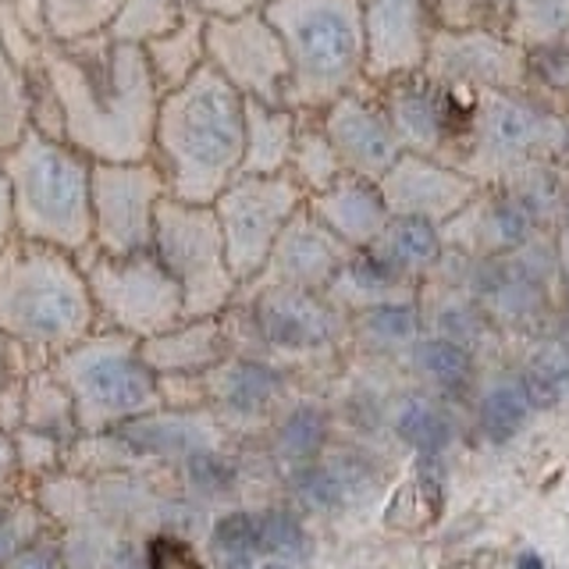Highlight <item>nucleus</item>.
Here are the masks:
<instances>
[{
    "label": "nucleus",
    "mask_w": 569,
    "mask_h": 569,
    "mask_svg": "<svg viewBox=\"0 0 569 569\" xmlns=\"http://www.w3.org/2000/svg\"><path fill=\"white\" fill-rule=\"evenodd\" d=\"M40 76L58 107L61 136L89 160H147L160 89L139 43L111 32L82 40H50Z\"/></svg>",
    "instance_id": "f257e3e1"
},
{
    "label": "nucleus",
    "mask_w": 569,
    "mask_h": 569,
    "mask_svg": "<svg viewBox=\"0 0 569 569\" xmlns=\"http://www.w3.org/2000/svg\"><path fill=\"white\" fill-rule=\"evenodd\" d=\"M246 100L213 68L160 93L150 160L168 196L182 203H213L242 174Z\"/></svg>",
    "instance_id": "f03ea898"
},
{
    "label": "nucleus",
    "mask_w": 569,
    "mask_h": 569,
    "mask_svg": "<svg viewBox=\"0 0 569 569\" xmlns=\"http://www.w3.org/2000/svg\"><path fill=\"white\" fill-rule=\"evenodd\" d=\"M97 331V310L76 253L11 236L0 246V335L50 363Z\"/></svg>",
    "instance_id": "7ed1b4c3"
},
{
    "label": "nucleus",
    "mask_w": 569,
    "mask_h": 569,
    "mask_svg": "<svg viewBox=\"0 0 569 569\" xmlns=\"http://www.w3.org/2000/svg\"><path fill=\"white\" fill-rule=\"evenodd\" d=\"M4 174L18 239L58 246L76 257L93 246V160L82 150L29 129L4 153Z\"/></svg>",
    "instance_id": "20e7f679"
},
{
    "label": "nucleus",
    "mask_w": 569,
    "mask_h": 569,
    "mask_svg": "<svg viewBox=\"0 0 569 569\" xmlns=\"http://www.w3.org/2000/svg\"><path fill=\"white\" fill-rule=\"evenodd\" d=\"M263 14L289 53L296 111L320 114L367 86L363 0H271Z\"/></svg>",
    "instance_id": "39448f33"
},
{
    "label": "nucleus",
    "mask_w": 569,
    "mask_h": 569,
    "mask_svg": "<svg viewBox=\"0 0 569 569\" xmlns=\"http://www.w3.org/2000/svg\"><path fill=\"white\" fill-rule=\"evenodd\" d=\"M71 399L76 427L89 435L114 431L160 406V378L139 349V338L97 328L50 360Z\"/></svg>",
    "instance_id": "423d86ee"
},
{
    "label": "nucleus",
    "mask_w": 569,
    "mask_h": 569,
    "mask_svg": "<svg viewBox=\"0 0 569 569\" xmlns=\"http://www.w3.org/2000/svg\"><path fill=\"white\" fill-rule=\"evenodd\" d=\"M569 121L523 93H473L456 164L480 186H502L516 171L559 157Z\"/></svg>",
    "instance_id": "0eeeda50"
},
{
    "label": "nucleus",
    "mask_w": 569,
    "mask_h": 569,
    "mask_svg": "<svg viewBox=\"0 0 569 569\" xmlns=\"http://www.w3.org/2000/svg\"><path fill=\"white\" fill-rule=\"evenodd\" d=\"M150 249L182 289L186 317H221L242 296L210 203H182L164 196L157 207Z\"/></svg>",
    "instance_id": "6e6552de"
},
{
    "label": "nucleus",
    "mask_w": 569,
    "mask_h": 569,
    "mask_svg": "<svg viewBox=\"0 0 569 569\" xmlns=\"http://www.w3.org/2000/svg\"><path fill=\"white\" fill-rule=\"evenodd\" d=\"M89 296H93L97 328L121 331L129 338H150L186 317L178 281L153 257V249L129 257H111L89 246L79 253Z\"/></svg>",
    "instance_id": "1a4fd4ad"
},
{
    "label": "nucleus",
    "mask_w": 569,
    "mask_h": 569,
    "mask_svg": "<svg viewBox=\"0 0 569 569\" xmlns=\"http://www.w3.org/2000/svg\"><path fill=\"white\" fill-rule=\"evenodd\" d=\"M302 203H307V196L299 192L289 174H239L210 203L231 274L239 278L242 292L260 281L281 231L289 228Z\"/></svg>",
    "instance_id": "9d476101"
},
{
    "label": "nucleus",
    "mask_w": 569,
    "mask_h": 569,
    "mask_svg": "<svg viewBox=\"0 0 569 569\" xmlns=\"http://www.w3.org/2000/svg\"><path fill=\"white\" fill-rule=\"evenodd\" d=\"M207 68L218 71L242 100L292 107L289 53L263 11L207 14Z\"/></svg>",
    "instance_id": "9b49d317"
},
{
    "label": "nucleus",
    "mask_w": 569,
    "mask_h": 569,
    "mask_svg": "<svg viewBox=\"0 0 569 569\" xmlns=\"http://www.w3.org/2000/svg\"><path fill=\"white\" fill-rule=\"evenodd\" d=\"M168 196L153 160H93V249L111 257L142 253L153 246L157 207Z\"/></svg>",
    "instance_id": "f8f14e48"
},
{
    "label": "nucleus",
    "mask_w": 569,
    "mask_h": 569,
    "mask_svg": "<svg viewBox=\"0 0 569 569\" xmlns=\"http://www.w3.org/2000/svg\"><path fill=\"white\" fill-rule=\"evenodd\" d=\"M420 71L456 93H523L533 79L530 50L480 22L438 29Z\"/></svg>",
    "instance_id": "ddd939ff"
},
{
    "label": "nucleus",
    "mask_w": 569,
    "mask_h": 569,
    "mask_svg": "<svg viewBox=\"0 0 569 569\" xmlns=\"http://www.w3.org/2000/svg\"><path fill=\"white\" fill-rule=\"evenodd\" d=\"M378 93L391 129L402 142V153H423L456 164L473 93H456V89L427 79L423 71L388 82Z\"/></svg>",
    "instance_id": "4468645a"
},
{
    "label": "nucleus",
    "mask_w": 569,
    "mask_h": 569,
    "mask_svg": "<svg viewBox=\"0 0 569 569\" xmlns=\"http://www.w3.org/2000/svg\"><path fill=\"white\" fill-rule=\"evenodd\" d=\"M438 32L431 0H363L367 86L417 76Z\"/></svg>",
    "instance_id": "2eb2a0df"
},
{
    "label": "nucleus",
    "mask_w": 569,
    "mask_h": 569,
    "mask_svg": "<svg viewBox=\"0 0 569 569\" xmlns=\"http://www.w3.org/2000/svg\"><path fill=\"white\" fill-rule=\"evenodd\" d=\"M317 121L349 174L381 182V174L402 157V142L391 129L381 93L373 86H360L331 100L317 114Z\"/></svg>",
    "instance_id": "dca6fc26"
},
{
    "label": "nucleus",
    "mask_w": 569,
    "mask_h": 569,
    "mask_svg": "<svg viewBox=\"0 0 569 569\" xmlns=\"http://www.w3.org/2000/svg\"><path fill=\"white\" fill-rule=\"evenodd\" d=\"M381 196L391 218H420L431 224L452 221L473 196L485 189L459 164L423 153H402L396 164L381 174Z\"/></svg>",
    "instance_id": "f3484780"
},
{
    "label": "nucleus",
    "mask_w": 569,
    "mask_h": 569,
    "mask_svg": "<svg viewBox=\"0 0 569 569\" xmlns=\"http://www.w3.org/2000/svg\"><path fill=\"white\" fill-rule=\"evenodd\" d=\"M352 257V249L338 242L331 231L310 218L307 203L281 231L271 260H267L263 274L257 284H289V289H307L317 292L335 281L342 271V263ZM253 289V284H249Z\"/></svg>",
    "instance_id": "a211bd4d"
},
{
    "label": "nucleus",
    "mask_w": 569,
    "mask_h": 569,
    "mask_svg": "<svg viewBox=\"0 0 569 569\" xmlns=\"http://www.w3.org/2000/svg\"><path fill=\"white\" fill-rule=\"evenodd\" d=\"M533 213L512 189L488 192L480 189L473 200L462 207L452 221L441 224V239H452L456 246L470 249L480 257H506L527 246L533 231Z\"/></svg>",
    "instance_id": "6ab92c4d"
},
{
    "label": "nucleus",
    "mask_w": 569,
    "mask_h": 569,
    "mask_svg": "<svg viewBox=\"0 0 569 569\" xmlns=\"http://www.w3.org/2000/svg\"><path fill=\"white\" fill-rule=\"evenodd\" d=\"M157 378H203L228 363L231 331L221 317H182L178 325L139 342Z\"/></svg>",
    "instance_id": "aec40b11"
},
{
    "label": "nucleus",
    "mask_w": 569,
    "mask_h": 569,
    "mask_svg": "<svg viewBox=\"0 0 569 569\" xmlns=\"http://www.w3.org/2000/svg\"><path fill=\"white\" fill-rule=\"evenodd\" d=\"M307 210L313 221L325 224L338 242L352 249V253L370 249L391 221L381 186L349 171L328 189L307 196Z\"/></svg>",
    "instance_id": "412c9836"
},
{
    "label": "nucleus",
    "mask_w": 569,
    "mask_h": 569,
    "mask_svg": "<svg viewBox=\"0 0 569 569\" xmlns=\"http://www.w3.org/2000/svg\"><path fill=\"white\" fill-rule=\"evenodd\" d=\"M253 289H263L257 317H260V331L267 335L271 346L310 349V346L328 342L331 313L313 292L289 289V284H253Z\"/></svg>",
    "instance_id": "4be33fe9"
},
{
    "label": "nucleus",
    "mask_w": 569,
    "mask_h": 569,
    "mask_svg": "<svg viewBox=\"0 0 569 569\" xmlns=\"http://www.w3.org/2000/svg\"><path fill=\"white\" fill-rule=\"evenodd\" d=\"M480 26L523 50L556 47L569 36V0H477Z\"/></svg>",
    "instance_id": "5701e85b"
},
{
    "label": "nucleus",
    "mask_w": 569,
    "mask_h": 569,
    "mask_svg": "<svg viewBox=\"0 0 569 569\" xmlns=\"http://www.w3.org/2000/svg\"><path fill=\"white\" fill-rule=\"evenodd\" d=\"M299 121H302V111H296L289 103L246 100L242 174H284Z\"/></svg>",
    "instance_id": "b1692460"
},
{
    "label": "nucleus",
    "mask_w": 569,
    "mask_h": 569,
    "mask_svg": "<svg viewBox=\"0 0 569 569\" xmlns=\"http://www.w3.org/2000/svg\"><path fill=\"white\" fill-rule=\"evenodd\" d=\"M147 53L150 76L157 82L160 93L189 82L196 71L207 68V14L186 8V14L178 18L171 29H164L153 40L139 43Z\"/></svg>",
    "instance_id": "393cba45"
},
{
    "label": "nucleus",
    "mask_w": 569,
    "mask_h": 569,
    "mask_svg": "<svg viewBox=\"0 0 569 569\" xmlns=\"http://www.w3.org/2000/svg\"><path fill=\"white\" fill-rule=\"evenodd\" d=\"M370 253L381 263H388L391 271L409 278L420 274L427 267H435L445 253L441 228L420 218H391L388 228L381 231V239L370 246Z\"/></svg>",
    "instance_id": "a878e982"
},
{
    "label": "nucleus",
    "mask_w": 569,
    "mask_h": 569,
    "mask_svg": "<svg viewBox=\"0 0 569 569\" xmlns=\"http://www.w3.org/2000/svg\"><path fill=\"white\" fill-rule=\"evenodd\" d=\"M284 174L292 178L299 186L302 196H313L320 189H328L331 182L346 174L342 160H338L331 139L320 129L317 114H307L302 111V121H299V132H296V142H292V157H289V168Z\"/></svg>",
    "instance_id": "bb28decb"
},
{
    "label": "nucleus",
    "mask_w": 569,
    "mask_h": 569,
    "mask_svg": "<svg viewBox=\"0 0 569 569\" xmlns=\"http://www.w3.org/2000/svg\"><path fill=\"white\" fill-rule=\"evenodd\" d=\"M186 0H118V11L111 18L107 32L114 40L147 43L164 29H171L178 18L186 14Z\"/></svg>",
    "instance_id": "cd10ccee"
},
{
    "label": "nucleus",
    "mask_w": 569,
    "mask_h": 569,
    "mask_svg": "<svg viewBox=\"0 0 569 569\" xmlns=\"http://www.w3.org/2000/svg\"><path fill=\"white\" fill-rule=\"evenodd\" d=\"M32 129L29 76L0 47V153H8Z\"/></svg>",
    "instance_id": "c85d7f7f"
},
{
    "label": "nucleus",
    "mask_w": 569,
    "mask_h": 569,
    "mask_svg": "<svg viewBox=\"0 0 569 569\" xmlns=\"http://www.w3.org/2000/svg\"><path fill=\"white\" fill-rule=\"evenodd\" d=\"M53 40H82L107 32L118 11V0H43Z\"/></svg>",
    "instance_id": "c756f323"
},
{
    "label": "nucleus",
    "mask_w": 569,
    "mask_h": 569,
    "mask_svg": "<svg viewBox=\"0 0 569 569\" xmlns=\"http://www.w3.org/2000/svg\"><path fill=\"white\" fill-rule=\"evenodd\" d=\"M530 409L533 406H530V396H527L523 381L520 385H512V381L495 385L485 396V402H480V427H485V435L491 441L502 445L512 435H520V427L527 423Z\"/></svg>",
    "instance_id": "7c9ffc66"
},
{
    "label": "nucleus",
    "mask_w": 569,
    "mask_h": 569,
    "mask_svg": "<svg viewBox=\"0 0 569 569\" xmlns=\"http://www.w3.org/2000/svg\"><path fill=\"white\" fill-rule=\"evenodd\" d=\"M221 391L231 409H239V413H257V409H263L274 399L278 378H274V370L263 363H236L224 370Z\"/></svg>",
    "instance_id": "2f4dec72"
},
{
    "label": "nucleus",
    "mask_w": 569,
    "mask_h": 569,
    "mask_svg": "<svg viewBox=\"0 0 569 569\" xmlns=\"http://www.w3.org/2000/svg\"><path fill=\"white\" fill-rule=\"evenodd\" d=\"M417 367L445 391H459L470 385V352L456 346L452 338H427V342H420Z\"/></svg>",
    "instance_id": "473e14b6"
},
{
    "label": "nucleus",
    "mask_w": 569,
    "mask_h": 569,
    "mask_svg": "<svg viewBox=\"0 0 569 569\" xmlns=\"http://www.w3.org/2000/svg\"><path fill=\"white\" fill-rule=\"evenodd\" d=\"M530 406H556L569 396V346H548L533 356L523 378Z\"/></svg>",
    "instance_id": "72a5a7b5"
},
{
    "label": "nucleus",
    "mask_w": 569,
    "mask_h": 569,
    "mask_svg": "<svg viewBox=\"0 0 569 569\" xmlns=\"http://www.w3.org/2000/svg\"><path fill=\"white\" fill-rule=\"evenodd\" d=\"M399 435L413 445L420 456H438L449 445V423L441 420L438 409L427 402H406L399 413Z\"/></svg>",
    "instance_id": "f704fd0d"
},
{
    "label": "nucleus",
    "mask_w": 569,
    "mask_h": 569,
    "mask_svg": "<svg viewBox=\"0 0 569 569\" xmlns=\"http://www.w3.org/2000/svg\"><path fill=\"white\" fill-rule=\"evenodd\" d=\"M213 551L239 562L260 551V520L249 512H228L213 523Z\"/></svg>",
    "instance_id": "c9c22d12"
},
{
    "label": "nucleus",
    "mask_w": 569,
    "mask_h": 569,
    "mask_svg": "<svg viewBox=\"0 0 569 569\" xmlns=\"http://www.w3.org/2000/svg\"><path fill=\"white\" fill-rule=\"evenodd\" d=\"M349 491V477L328 470V467H307L296 473V495L302 498V506H310L317 512H328L335 506L346 502Z\"/></svg>",
    "instance_id": "e433bc0d"
},
{
    "label": "nucleus",
    "mask_w": 569,
    "mask_h": 569,
    "mask_svg": "<svg viewBox=\"0 0 569 569\" xmlns=\"http://www.w3.org/2000/svg\"><path fill=\"white\" fill-rule=\"evenodd\" d=\"M307 530L292 512H267L260 520V551L274 556H302L307 551Z\"/></svg>",
    "instance_id": "4c0bfd02"
},
{
    "label": "nucleus",
    "mask_w": 569,
    "mask_h": 569,
    "mask_svg": "<svg viewBox=\"0 0 569 569\" xmlns=\"http://www.w3.org/2000/svg\"><path fill=\"white\" fill-rule=\"evenodd\" d=\"M367 331L381 342H413L417 338V310L406 302H378L367 313Z\"/></svg>",
    "instance_id": "58836bf2"
},
{
    "label": "nucleus",
    "mask_w": 569,
    "mask_h": 569,
    "mask_svg": "<svg viewBox=\"0 0 569 569\" xmlns=\"http://www.w3.org/2000/svg\"><path fill=\"white\" fill-rule=\"evenodd\" d=\"M320 441H325V417L310 406L296 409V413L281 427V449L296 459L313 456L320 449Z\"/></svg>",
    "instance_id": "ea45409f"
},
{
    "label": "nucleus",
    "mask_w": 569,
    "mask_h": 569,
    "mask_svg": "<svg viewBox=\"0 0 569 569\" xmlns=\"http://www.w3.org/2000/svg\"><path fill=\"white\" fill-rule=\"evenodd\" d=\"M186 470L192 477V485L200 491H210V495L228 491L231 485H236V470H231V462L218 452H210V449H192L186 459Z\"/></svg>",
    "instance_id": "a19ab883"
},
{
    "label": "nucleus",
    "mask_w": 569,
    "mask_h": 569,
    "mask_svg": "<svg viewBox=\"0 0 569 569\" xmlns=\"http://www.w3.org/2000/svg\"><path fill=\"white\" fill-rule=\"evenodd\" d=\"M150 569H200L192 551L174 538H157L150 545Z\"/></svg>",
    "instance_id": "79ce46f5"
},
{
    "label": "nucleus",
    "mask_w": 569,
    "mask_h": 569,
    "mask_svg": "<svg viewBox=\"0 0 569 569\" xmlns=\"http://www.w3.org/2000/svg\"><path fill=\"white\" fill-rule=\"evenodd\" d=\"M438 29H462V26H477L480 11L477 0H431Z\"/></svg>",
    "instance_id": "37998d69"
},
{
    "label": "nucleus",
    "mask_w": 569,
    "mask_h": 569,
    "mask_svg": "<svg viewBox=\"0 0 569 569\" xmlns=\"http://www.w3.org/2000/svg\"><path fill=\"white\" fill-rule=\"evenodd\" d=\"M186 4L203 14H239V11H263L271 0H186Z\"/></svg>",
    "instance_id": "c03bdc74"
},
{
    "label": "nucleus",
    "mask_w": 569,
    "mask_h": 569,
    "mask_svg": "<svg viewBox=\"0 0 569 569\" xmlns=\"http://www.w3.org/2000/svg\"><path fill=\"white\" fill-rule=\"evenodd\" d=\"M22 533H26L22 516L0 512V566H4L14 556V545H18V538H22Z\"/></svg>",
    "instance_id": "a18cd8bd"
},
{
    "label": "nucleus",
    "mask_w": 569,
    "mask_h": 569,
    "mask_svg": "<svg viewBox=\"0 0 569 569\" xmlns=\"http://www.w3.org/2000/svg\"><path fill=\"white\" fill-rule=\"evenodd\" d=\"M26 363H29V356H26L22 349H18L14 342H8L4 335H0V391H4V385H8Z\"/></svg>",
    "instance_id": "49530a36"
},
{
    "label": "nucleus",
    "mask_w": 569,
    "mask_h": 569,
    "mask_svg": "<svg viewBox=\"0 0 569 569\" xmlns=\"http://www.w3.org/2000/svg\"><path fill=\"white\" fill-rule=\"evenodd\" d=\"M4 569H61V566L47 548H26V551H14L4 562Z\"/></svg>",
    "instance_id": "de8ad7c7"
},
{
    "label": "nucleus",
    "mask_w": 569,
    "mask_h": 569,
    "mask_svg": "<svg viewBox=\"0 0 569 569\" xmlns=\"http://www.w3.org/2000/svg\"><path fill=\"white\" fill-rule=\"evenodd\" d=\"M14 236L11 228V196H8V174H4V153H0V246Z\"/></svg>",
    "instance_id": "09e8293b"
},
{
    "label": "nucleus",
    "mask_w": 569,
    "mask_h": 569,
    "mask_svg": "<svg viewBox=\"0 0 569 569\" xmlns=\"http://www.w3.org/2000/svg\"><path fill=\"white\" fill-rule=\"evenodd\" d=\"M14 462H18V449H14V441H11V431H0V485H4V480L11 477Z\"/></svg>",
    "instance_id": "8fccbe9b"
},
{
    "label": "nucleus",
    "mask_w": 569,
    "mask_h": 569,
    "mask_svg": "<svg viewBox=\"0 0 569 569\" xmlns=\"http://www.w3.org/2000/svg\"><path fill=\"white\" fill-rule=\"evenodd\" d=\"M516 569H545V566H541L538 556H533V551H527V556H523L520 562H516Z\"/></svg>",
    "instance_id": "3c124183"
},
{
    "label": "nucleus",
    "mask_w": 569,
    "mask_h": 569,
    "mask_svg": "<svg viewBox=\"0 0 569 569\" xmlns=\"http://www.w3.org/2000/svg\"><path fill=\"white\" fill-rule=\"evenodd\" d=\"M562 246H566V260H569V200H566V213H562Z\"/></svg>",
    "instance_id": "603ef678"
},
{
    "label": "nucleus",
    "mask_w": 569,
    "mask_h": 569,
    "mask_svg": "<svg viewBox=\"0 0 569 569\" xmlns=\"http://www.w3.org/2000/svg\"><path fill=\"white\" fill-rule=\"evenodd\" d=\"M257 569H289V566H281V562H267V566H257Z\"/></svg>",
    "instance_id": "864d4df0"
},
{
    "label": "nucleus",
    "mask_w": 569,
    "mask_h": 569,
    "mask_svg": "<svg viewBox=\"0 0 569 569\" xmlns=\"http://www.w3.org/2000/svg\"><path fill=\"white\" fill-rule=\"evenodd\" d=\"M562 47H566V50H569V36H566V40H562Z\"/></svg>",
    "instance_id": "5fc2aeb1"
}]
</instances>
